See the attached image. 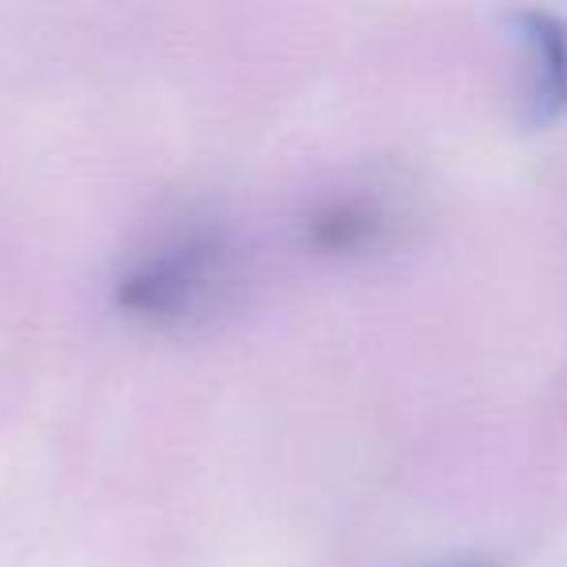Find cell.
<instances>
[{
	"label": "cell",
	"mask_w": 567,
	"mask_h": 567,
	"mask_svg": "<svg viewBox=\"0 0 567 567\" xmlns=\"http://www.w3.org/2000/svg\"><path fill=\"white\" fill-rule=\"evenodd\" d=\"M517 35L525 55V113L533 125H551L567 113V20L520 12Z\"/></svg>",
	"instance_id": "7a4b0ae2"
},
{
	"label": "cell",
	"mask_w": 567,
	"mask_h": 567,
	"mask_svg": "<svg viewBox=\"0 0 567 567\" xmlns=\"http://www.w3.org/2000/svg\"><path fill=\"white\" fill-rule=\"evenodd\" d=\"M214 276H218L214 245L183 237L152 252L136 272L125 276L121 303L148 319H183L203 303V296L214 288Z\"/></svg>",
	"instance_id": "6da1fadb"
}]
</instances>
